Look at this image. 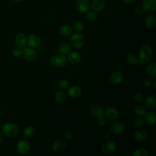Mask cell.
Here are the masks:
<instances>
[{
	"label": "cell",
	"instance_id": "1",
	"mask_svg": "<svg viewBox=\"0 0 156 156\" xmlns=\"http://www.w3.org/2000/svg\"><path fill=\"white\" fill-rule=\"evenodd\" d=\"M18 126L12 122H7L2 127L3 135L9 138L15 137L18 133Z\"/></svg>",
	"mask_w": 156,
	"mask_h": 156
},
{
	"label": "cell",
	"instance_id": "2",
	"mask_svg": "<svg viewBox=\"0 0 156 156\" xmlns=\"http://www.w3.org/2000/svg\"><path fill=\"white\" fill-rule=\"evenodd\" d=\"M70 43L74 48L76 49H81L85 44L84 36L80 32L72 34L70 38Z\"/></svg>",
	"mask_w": 156,
	"mask_h": 156
},
{
	"label": "cell",
	"instance_id": "3",
	"mask_svg": "<svg viewBox=\"0 0 156 156\" xmlns=\"http://www.w3.org/2000/svg\"><path fill=\"white\" fill-rule=\"evenodd\" d=\"M50 64L54 67L65 66L68 62L67 57L63 54H58L51 57Z\"/></svg>",
	"mask_w": 156,
	"mask_h": 156
},
{
	"label": "cell",
	"instance_id": "4",
	"mask_svg": "<svg viewBox=\"0 0 156 156\" xmlns=\"http://www.w3.org/2000/svg\"><path fill=\"white\" fill-rule=\"evenodd\" d=\"M153 54V50L149 45L143 46L139 52L138 58L143 63L149 61Z\"/></svg>",
	"mask_w": 156,
	"mask_h": 156
},
{
	"label": "cell",
	"instance_id": "5",
	"mask_svg": "<svg viewBox=\"0 0 156 156\" xmlns=\"http://www.w3.org/2000/svg\"><path fill=\"white\" fill-rule=\"evenodd\" d=\"M30 149V144L26 140H21L16 145L17 152L21 155L26 154Z\"/></svg>",
	"mask_w": 156,
	"mask_h": 156
},
{
	"label": "cell",
	"instance_id": "6",
	"mask_svg": "<svg viewBox=\"0 0 156 156\" xmlns=\"http://www.w3.org/2000/svg\"><path fill=\"white\" fill-rule=\"evenodd\" d=\"M22 55L24 58L28 61H34L37 57V52L36 51L30 47H24L23 49Z\"/></svg>",
	"mask_w": 156,
	"mask_h": 156
},
{
	"label": "cell",
	"instance_id": "7",
	"mask_svg": "<svg viewBox=\"0 0 156 156\" xmlns=\"http://www.w3.org/2000/svg\"><path fill=\"white\" fill-rule=\"evenodd\" d=\"M116 144L113 141H107L101 146V152L105 155H110L116 151Z\"/></svg>",
	"mask_w": 156,
	"mask_h": 156
},
{
	"label": "cell",
	"instance_id": "8",
	"mask_svg": "<svg viewBox=\"0 0 156 156\" xmlns=\"http://www.w3.org/2000/svg\"><path fill=\"white\" fill-rule=\"evenodd\" d=\"M76 7L80 13H87L91 8V4L88 0H77Z\"/></svg>",
	"mask_w": 156,
	"mask_h": 156
},
{
	"label": "cell",
	"instance_id": "9",
	"mask_svg": "<svg viewBox=\"0 0 156 156\" xmlns=\"http://www.w3.org/2000/svg\"><path fill=\"white\" fill-rule=\"evenodd\" d=\"M66 147V144L63 140L57 139L53 143L52 149L54 152L60 154L65 151Z\"/></svg>",
	"mask_w": 156,
	"mask_h": 156
},
{
	"label": "cell",
	"instance_id": "10",
	"mask_svg": "<svg viewBox=\"0 0 156 156\" xmlns=\"http://www.w3.org/2000/svg\"><path fill=\"white\" fill-rule=\"evenodd\" d=\"M110 131L114 134H121L125 130L124 125L121 122H114L112 123L109 127Z\"/></svg>",
	"mask_w": 156,
	"mask_h": 156
},
{
	"label": "cell",
	"instance_id": "11",
	"mask_svg": "<svg viewBox=\"0 0 156 156\" xmlns=\"http://www.w3.org/2000/svg\"><path fill=\"white\" fill-rule=\"evenodd\" d=\"M142 8L146 13L154 12L156 9V0H143Z\"/></svg>",
	"mask_w": 156,
	"mask_h": 156
},
{
	"label": "cell",
	"instance_id": "12",
	"mask_svg": "<svg viewBox=\"0 0 156 156\" xmlns=\"http://www.w3.org/2000/svg\"><path fill=\"white\" fill-rule=\"evenodd\" d=\"M27 43L29 47L36 48L40 45L41 38L38 35L32 34L29 35L27 39Z\"/></svg>",
	"mask_w": 156,
	"mask_h": 156
},
{
	"label": "cell",
	"instance_id": "13",
	"mask_svg": "<svg viewBox=\"0 0 156 156\" xmlns=\"http://www.w3.org/2000/svg\"><path fill=\"white\" fill-rule=\"evenodd\" d=\"M124 76L121 71H116L111 74L109 77V81L112 84L118 85L123 80Z\"/></svg>",
	"mask_w": 156,
	"mask_h": 156
},
{
	"label": "cell",
	"instance_id": "14",
	"mask_svg": "<svg viewBox=\"0 0 156 156\" xmlns=\"http://www.w3.org/2000/svg\"><path fill=\"white\" fill-rule=\"evenodd\" d=\"M144 124L154 125L156 123V115L153 112H148L144 115Z\"/></svg>",
	"mask_w": 156,
	"mask_h": 156
},
{
	"label": "cell",
	"instance_id": "15",
	"mask_svg": "<svg viewBox=\"0 0 156 156\" xmlns=\"http://www.w3.org/2000/svg\"><path fill=\"white\" fill-rule=\"evenodd\" d=\"M105 117L109 120H115L119 116V111L114 107H108L104 112Z\"/></svg>",
	"mask_w": 156,
	"mask_h": 156
},
{
	"label": "cell",
	"instance_id": "16",
	"mask_svg": "<svg viewBox=\"0 0 156 156\" xmlns=\"http://www.w3.org/2000/svg\"><path fill=\"white\" fill-rule=\"evenodd\" d=\"M133 137L135 140L138 141H143L148 137V133L146 130L143 129H140L135 131L133 133Z\"/></svg>",
	"mask_w": 156,
	"mask_h": 156
},
{
	"label": "cell",
	"instance_id": "17",
	"mask_svg": "<svg viewBox=\"0 0 156 156\" xmlns=\"http://www.w3.org/2000/svg\"><path fill=\"white\" fill-rule=\"evenodd\" d=\"M67 93L72 98H77L80 96L82 90L77 85H73L68 89Z\"/></svg>",
	"mask_w": 156,
	"mask_h": 156
},
{
	"label": "cell",
	"instance_id": "18",
	"mask_svg": "<svg viewBox=\"0 0 156 156\" xmlns=\"http://www.w3.org/2000/svg\"><path fill=\"white\" fill-rule=\"evenodd\" d=\"M104 109L99 105H93L90 108V112L96 118H99L104 115Z\"/></svg>",
	"mask_w": 156,
	"mask_h": 156
},
{
	"label": "cell",
	"instance_id": "19",
	"mask_svg": "<svg viewBox=\"0 0 156 156\" xmlns=\"http://www.w3.org/2000/svg\"><path fill=\"white\" fill-rule=\"evenodd\" d=\"M15 43L17 46L23 48L27 44V38L23 33H20L15 37Z\"/></svg>",
	"mask_w": 156,
	"mask_h": 156
},
{
	"label": "cell",
	"instance_id": "20",
	"mask_svg": "<svg viewBox=\"0 0 156 156\" xmlns=\"http://www.w3.org/2000/svg\"><path fill=\"white\" fill-rule=\"evenodd\" d=\"M126 60L130 65L140 66L143 64V62L133 53H129L126 56Z\"/></svg>",
	"mask_w": 156,
	"mask_h": 156
},
{
	"label": "cell",
	"instance_id": "21",
	"mask_svg": "<svg viewBox=\"0 0 156 156\" xmlns=\"http://www.w3.org/2000/svg\"><path fill=\"white\" fill-rule=\"evenodd\" d=\"M73 32V28L69 24L62 25L59 29V33L63 37H69L71 35Z\"/></svg>",
	"mask_w": 156,
	"mask_h": 156
},
{
	"label": "cell",
	"instance_id": "22",
	"mask_svg": "<svg viewBox=\"0 0 156 156\" xmlns=\"http://www.w3.org/2000/svg\"><path fill=\"white\" fill-rule=\"evenodd\" d=\"M144 105L148 109L153 110L156 107V97L155 95L149 96L144 101Z\"/></svg>",
	"mask_w": 156,
	"mask_h": 156
},
{
	"label": "cell",
	"instance_id": "23",
	"mask_svg": "<svg viewBox=\"0 0 156 156\" xmlns=\"http://www.w3.org/2000/svg\"><path fill=\"white\" fill-rule=\"evenodd\" d=\"M68 60L72 64H77L81 59L80 54L76 51H73L68 54Z\"/></svg>",
	"mask_w": 156,
	"mask_h": 156
},
{
	"label": "cell",
	"instance_id": "24",
	"mask_svg": "<svg viewBox=\"0 0 156 156\" xmlns=\"http://www.w3.org/2000/svg\"><path fill=\"white\" fill-rule=\"evenodd\" d=\"M105 6L104 0H93L91 4V8L95 12H99L102 10Z\"/></svg>",
	"mask_w": 156,
	"mask_h": 156
},
{
	"label": "cell",
	"instance_id": "25",
	"mask_svg": "<svg viewBox=\"0 0 156 156\" xmlns=\"http://www.w3.org/2000/svg\"><path fill=\"white\" fill-rule=\"evenodd\" d=\"M145 25L149 29H153L156 26V16L154 14L148 15L145 20Z\"/></svg>",
	"mask_w": 156,
	"mask_h": 156
},
{
	"label": "cell",
	"instance_id": "26",
	"mask_svg": "<svg viewBox=\"0 0 156 156\" xmlns=\"http://www.w3.org/2000/svg\"><path fill=\"white\" fill-rule=\"evenodd\" d=\"M66 99V96L65 92L63 91H58L56 93L54 96V100L55 102L58 104H63Z\"/></svg>",
	"mask_w": 156,
	"mask_h": 156
},
{
	"label": "cell",
	"instance_id": "27",
	"mask_svg": "<svg viewBox=\"0 0 156 156\" xmlns=\"http://www.w3.org/2000/svg\"><path fill=\"white\" fill-rule=\"evenodd\" d=\"M146 73L149 77L155 79L156 77V64L152 63L149 64L146 68Z\"/></svg>",
	"mask_w": 156,
	"mask_h": 156
},
{
	"label": "cell",
	"instance_id": "28",
	"mask_svg": "<svg viewBox=\"0 0 156 156\" xmlns=\"http://www.w3.org/2000/svg\"><path fill=\"white\" fill-rule=\"evenodd\" d=\"M35 129L31 126H27L24 129V131H23V135L26 139L32 138L35 135Z\"/></svg>",
	"mask_w": 156,
	"mask_h": 156
},
{
	"label": "cell",
	"instance_id": "29",
	"mask_svg": "<svg viewBox=\"0 0 156 156\" xmlns=\"http://www.w3.org/2000/svg\"><path fill=\"white\" fill-rule=\"evenodd\" d=\"M59 51L61 54H68L71 51V46L68 42H62L59 46Z\"/></svg>",
	"mask_w": 156,
	"mask_h": 156
},
{
	"label": "cell",
	"instance_id": "30",
	"mask_svg": "<svg viewBox=\"0 0 156 156\" xmlns=\"http://www.w3.org/2000/svg\"><path fill=\"white\" fill-rule=\"evenodd\" d=\"M133 156H149V153L144 148H138L134 151L133 153Z\"/></svg>",
	"mask_w": 156,
	"mask_h": 156
},
{
	"label": "cell",
	"instance_id": "31",
	"mask_svg": "<svg viewBox=\"0 0 156 156\" xmlns=\"http://www.w3.org/2000/svg\"><path fill=\"white\" fill-rule=\"evenodd\" d=\"M134 112L137 116H142L146 113V108L142 105H138L135 107L134 109Z\"/></svg>",
	"mask_w": 156,
	"mask_h": 156
},
{
	"label": "cell",
	"instance_id": "32",
	"mask_svg": "<svg viewBox=\"0 0 156 156\" xmlns=\"http://www.w3.org/2000/svg\"><path fill=\"white\" fill-rule=\"evenodd\" d=\"M132 123H133V125L135 127L139 128V127H141L142 126L144 125V120L142 118H141L140 116L136 117L133 120Z\"/></svg>",
	"mask_w": 156,
	"mask_h": 156
},
{
	"label": "cell",
	"instance_id": "33",
	"mask_svg": "<svg viewBox=\"0 0 156 156\" xmlns=\"http://www.w3.org/2000/svg\"><path fill=\"white\" fill-rule=\"evenodd\" d=\"M87 19L90 21H94L97 19V14L94 11H88L86 14Z\"/></svg>",
	"mask_w": 156,
	"mask_h": 156
},
{
	"label": "cell",
	"instance_id": "34",
	"mask_svg": "<svg viewBox=\"0 0 156 156\" xmlns=\"http://www.w3.org/2000/svg\"><path fill=\"white\" fill-rule=\"evenodd\" d=\"M73 28L77 32H80L83 29V24L80 21H76L73 24Z\"/></svg>",
	"mask_w": 156,
	"mask_h": 156
},
{
	"label": "cell",
	"instance_id": "35",
	"mask_svg": "<svg viewBox=\"0 0 156 156\" xmlns=\"http://www.w3.org/2000/svg\"><path fill=\"white\" fill-rule=\"evenodd\" d=\"M22 52H23V50L21 49V48L16 46L13 48L12 51V55L16 57H20L22 55Z\"/></svg>",
	"mask_w": 156,
	"mask_h": 156
},
{
	"label": "cell",
	"instance_id": "36",
	"mask_svg": "<svg viewBox=\"0 0 156 156\" xmlns=\"http://www.w3.org/2000/svg\"><path fill=\"white\" fill-rule=\"evenodd\" d=\"M143 98H144V96H143V94L140 92L136 93L133 96L134 101L138 103H141L143 100Z\"/></svg>",
	"mask_w": 156,
	"mask_h": 156
},
{
	"label": "cell",
	"instance_id": "37",
	"mask_svg": "<svg viewBox=\"0 0 156 156\" xmlns=\"http://www.w3.org/2000/svg\"><path fill=\"white\" fill-rule=\"evenodd\" d=\"M69 85V82L66 79H61L58 82L59 87L62 89H66Z\"/></svg>",
	"mask_w": 156,
	"mask_h": 156
},
{
	"label": "cell",
	"instance_id": "38",
	"mask_svg": "<svg viewBox=\"0 0 156 156\" xmlns=\"http://www.w3.org/2000/svg\"><path fill=\"white\" fill-rule=\"evenodd\" d=\"M152 84V80L151 77H146L144 79L143 82V85L146 88H149Z\"/></svg>",
	"mask_w": 156,
	"mask_h": 156
},
{
	"label": "cell",
	"instance_id": "39",
	"mask_svg": "<svg viewBox=\"0 0 156 156\" xmlns=\"http://www.w3.org/2000/svg\"><path fill=\"white\" fill-rule=\"evenodd\" d=\"M98 118V124L99 126L101 127H104L105 126L106 124V119L103 116H101V117H99V118Z\"/></svg>",
	"mask_w": 156,
	"mask_h": 156
},
{
	"label": "cell",
	"instance_id": "40",
	"mask_svg": "<svg viewBox=\"0 0 156 156\" xmlns=\"http://www.w3.org/2000/svg\"><path fill=\"white\" fill-rule=\"evenodd\" d=\"M134 15L136 16H141L143 13H144V10L143 8L140 7H138L137 8H136L135 10H134Z\"/></svg>",
	"mask_w": 156,
	"mask_h": 156
},
{
	"label": "cell",
	"instance_id": "41",
	"mask_svg": "<svg viewBox=\"0 0 156 156\" xmlns=\"http://www.w3.org/2000/svg\"><path fill=\"white\" fill-rule=\"evenodd\" d=\"M63 138L66 140H71L73 138V134L70 131H66L63 134Z\"/></svg>",
	"mask_w": 156,
	"mask_h": 156
},
{
	"label": "cell",
	"instance_id": "42",
	"mask_svg": "<svg viewBox=\"0 0 156 156\" xmlns=\"http://www.w3.org/2000/svg\"><path fill=\"white\" fill-rule=\"evenodd\" d=\"M110 134L108 133H105L104 135V136H103L104 139L105 140H108L110 138Z\"/></svg>",
	"mask_w": 156,
	"mask_h": 156
},
{
	"label": "cell",
	"instance_id": "43",
	"mask_svg": "<svg viewBox=\"0 0 156 156\" xmlns=\"http://www.w3.org/2000/svg\"><path fill=\"white\" fill-rule=\"evenodd\" d=\"M126 4H132L136 0H122Z\"/></svg>",
	"mask_w": 156,
	"mask_h": 156
},
{
	"label": "cell",
	"instance_id": "44",
	"mask_svg": "<svg viewBox=\"0 0 156 156\" xmlns=\"http://www.w3.org/2000/svg\"><path fill=\"white\" fill-rule=\"evenodd\" d=\"M3 140H4L3 135H2V133H1V132H0V144L2 143Z\"/></svg>",
	"mask_w": 156,
	"mask_h": 156
},
{
	"label": "cell",
	"instance_id": "45",
	"mask_svg": "<svg viewBox=\"0 0 156 156\" xmlns=\"http://www.w3.org/2000/svg\"><path fill=\"white\" fill-rule=\"evenodd\" d=\"M15 2H21L23 0H13Z\"/></svg>",
	"mask_w": 156,
	"mask_h": 156
},
{
	"label": "cell",
	"instance_id": "46",
	"mask_svg": "<svg viewBox=\"0 0 156 156\" xmlns=\"http://www.w3.org/2000/svg\"><path fill=\"white\" fill-rule=\"evenodd\" d=\"M155 81L154 82V88H155Z\"/></svg>",
	"mask_w": 156,
	"mask_h": 156
}]
</instances>
